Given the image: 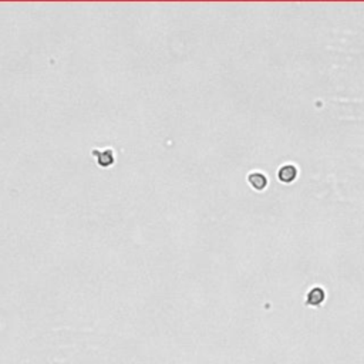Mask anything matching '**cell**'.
<instances>
[{"mask_svg":"<svg viewBox=\"0 0 364 364\" xmlns=\"http://www.w3.org/2000/svg\"><path fill=\"white\" fill-rule=\"evenodd\" d=\"M297 176V169L296 167L293 165H284L279 169V179L282 182L286 184H290L292 181H295V178Z\"/></svg>","mask_w":364,"mask_h":364,"instance_id":"6da1fadb","label":"cell"},{"mask_svg":"<svg viewBox=\"0 0 364 364\" xmlns=\"http://www.w3.org/2000/svg\"><path fill=\"white\" fill-rule=\"evenodd\" d=\"M248 179H249V184L256 189V191H262V189L266 188V185H268L266 176L263 175V174H260V172H253V174H251Z\"/></svg>","mask_w":364,"mask_h":364,"instance_id":"3957f363","label":"cell"},{"mask_svg":"<svg viewBox=\"0 0 364 364\" xmlns=\"http://www.w3.org/2000/svg\"><path fill=\"white\" fill-rule=\"evenodd\" d=\"M323 300H324L323 289L314 287V289H311L310 292H309L308 299H306V303H308L309 306H319V305L323 303Z\"/></svg>","mask_w":364,"mask_h":364,"instance_id":"7a4b0ae2","label":"cell"}]
</instances>
